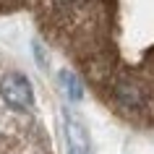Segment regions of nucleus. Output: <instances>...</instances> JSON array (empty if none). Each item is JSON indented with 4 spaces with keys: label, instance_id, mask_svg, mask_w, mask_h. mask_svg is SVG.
<instances>
[{
    "label": "nucleus",
    "instance_id": "obj_1",
    "mask_svg": "<svg viewBox=\"0 0 154 154\" xmlns=\"http://www.w3.org/2000/svg\"><path fill=\"white\" fill-rule=\"evenodd\" d=\"M0 94L5 99V105L18 110V112H29L34 107V89L24 73H16V71L5 73L0 79Z\"/></svg>",
    "mask_w": 154,
    "mask_h": 154
},
{
    "label": "nucleus",
    "instance_id": "obj_2",
    "mask_svg": "<svg viewBox=\"0 0 154 154\" xmlns=\"http://www.w3.org/2000/svg\"><path fill=\"white\" fill-rule=\"evenodd\" d=\"M65 138H68V154H89V136L71 112H65Z\"/></svg>",
    "mask_w": 154,
    "mask_h": 154
},
{
    "label": "nucleus",
    "instance_id": "obj_3",
    "mask_svg": "<svg viewBox=\"0 0 154 154\" xmlns=\"http://www.w3.org/2000/svg\"><path fill=\"white\" fill-rule=\"evenodd\" d=\"M60 84H63L65 94H68V99H73V102H79V99L84 97V89H81V81L73 76L71 71H60Z\"/></svg>",
    "mask_w": 154,
    "mask_h": 154
},
{
    "label": "nucleus",
    "instance_id": "obj_4",
    "mask_svg": "<svg viewBox=\"0 0 154 154\" xmlns=\"http://www.w3.org/2000/svg\"><path fill=\"white\" fill-rule=\"evenodd\" d=\"M60 3H68V0H60Z\"/></svg>",
    "mask_w": 154,
    "mask_h": 154
}]
</instances>
